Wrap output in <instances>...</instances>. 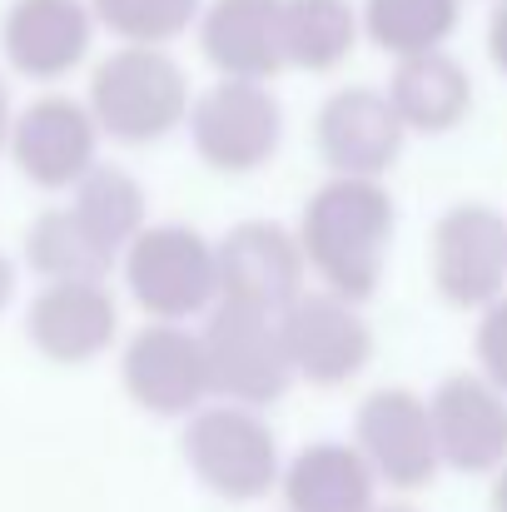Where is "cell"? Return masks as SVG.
I'll list each match as a JSON object with an SVG mask.
<instances>
[{
    "mask_svg": "<svg viewBox=\"0 0 507 512\" xmlns=\"http://www.w3.org/2000/svg\"><path fill=\"white\" fill-rule=\"evenodd\" d=\"M299 249L319 289H329L348 304H368L383 284L393 234H398V204L383 179H343L329 174L299 209Z\"/></svg>",
    "mask_w": 507,
    "mask_h": 512,
    "instance_id": "1",
    "label": "cell"
},
{
    "mask_svg": "<svg viewBox=\"0 0 507 512\" xmlns=\"http://www.w3.org/2000/svg\"><path fill=\"white\" fill-rule=\"evenodd\" d=\"M85 105H90L105 140L145 150V145L169 140L174 130H184L194 90H189L184 65L169 50H160V45H115L90 70Z\"/></svg>",
    "mask_w": 507,
    "mask_h": 512,
    "instance_id": "2",
    "label": "cell"
},
{
    "mask_svg": "<svg viewBox=\"0 0 507 512\" xmlns=\"http://www.w3.org/2000/svg\"><path fill=\"white\" fill-rule=\"evenodd\" d=\"M179 453L194 483L209 498L234 503V508L264 503L269 493H279V478H284L279 433L269 428L264 413L239 408V403H204L194 418H184Z\"/></svg>",
    "mask_w": 507,
    "mask_h": 512,
    "instance_id": "3",
    "label": "cell"
},
{
    "mask_svg": "<svg viewBox=\"0 0 507 512\" xmlns=\"http://www.w3.org/2000/svg\"><path fill=\"white\" fill-rule=\"evenodd\" d=\"M120 279L150 324H194L219 309V249L184 219L150 224L125 249Z\"/></svg>",
    "mask_w": 507,
    "mask_h": 512,
    "instance_id": "4",
    "label": "cell"
},
{
    "mask_svg": "<svg viewBox=\"0 0 507 512\" xmlns=\"http://www.w3.org/2000/svg\"><path fill=\"white\" fill-rule=\"evenodd\" d=\"M184 130L204 170L244 179L284 150V100L259 80H214L194 95Z\"/></svg>",
    "mask_w": 507,
    "mask_h": 512,
    "instance_id": "5",
    "label": "cell"
},
{
    "mask_svg": "<svg viewBox=\"0 0 507 512\" xmlns=\"http://www.w3.org/2000/svg\"><path fill=\"white\" fill-rule=\"evenodd\" d=\"M204 358H209V383L214 403H239V408H274L299 378L289 363V343L279 314H259L244 304H219L204 324Z\"/></svg>",
    "mask_w": 507,
    "mask_h": 512,
    "instance_id": "6",
    "label": "cell"
},
{
    "mask_svg": "<svg viewBox=\"0 0 507 512\" xmlns=\"http://www.w3.org/2000/svg\"><path fill=\"white\" fill-rule=\"evenodd\" d=\"M428 284L448 309L483 314L507 294V214L463 199L448 204L428 234Z\"/></svg>",
    "mask_w": 507,
    "mask_h": 512,
    "instance_id": "7",
    "label": "cell"
},
{
    "mask_svg": "<svg viewBox=\"0 0 507 512\" xmlns=\"http://www.w3.org/2000/svg\"><path fill=\"white\" fill-rule=\"evenodd\" d=\"M348 443L363 453L378 488H393V493H423L443 473L428 398L408 383H383L363 393V403L353 408Z\"/></svg>",
    "mask_w": 507,
    "mask_h": 512,
    "instance_id": "8",
    "label": "cell"
},
{
    "mask_svg": "<svg viewBox=\"0 0 507 512\" xmlns=\"http://www.w3.org/2000/svg\"><path fill=\"white\" fill-rule=\"evenodd\" d=\"M120 388L150 418H194L204 403H214L199 329L145 319L120 348Z\"/></svg>",
    "mask_w": 507,
    "mask_h": 512,
    "instance_id": "9",
    "label": "cell"
},
{
    "mask_svg": "<svg viewBox=\"0 0 507 512\" xmlns=\"http://www.w3.org/2000/svg\"><path fill=\"white\" fill-rule=\"evenodd\" d=\"M100 140L105 135H100L90 105L50 90V95H35L25 110H15L5 150H10V165L20 170L25 184L60 194V189H75L100 165Z\"/></svg>",
    "mask_w": 507,
    "mask_h": 512,
    "instance_id": "10",
    "label": "cell"
},
{
    "mask_svg": "<svg viewBox=\"0 0 507 512\" xmlns=\"http://www.w3.org/2000/svg\"><path fill=\"white\" fill-rule=\"evenodd\" d=\"M214 249H219V304L284 314L309 289L299 234L279 219H239L214 239Z\"/></svg>",
    "mask_w": 507,
    "mask_h": 512,
    "instance_id": "11",
    "label": "cell"
},
{
    "mask_svg": "<svg viewBox=\"0 0 507 512\" xmlns=\"http://www.w3.org/2000/svg\"><path fill=\"white\" fill-rule=\"evenodd\" d=\"M279 324L294 378L309 388H343L373 363V324L363 319V304H348L329 289H304Z\"/></svg>",
    "mask_w": 507,
    "mask_h": 512,
    "instance_id": "12",
    "label": "cell"
},
{
    "mask_svg": "<svg viewBox=\"0 0 507 512\" xmlns=\"http://www.w3.org/2000/svg\"><path fill=\"white\" fill-rule=\"evenodd\" d=\"M408 145V130L383 90L373 85H338L324 95L314 115V150L343 179H388Z\"/></svg>",
    "mask_w": 507,
    "mask_h": 512,
    "instance_id": "13",
    "label": "cell"
},
{
    "mask_svg": "<svg viewBox=\"0 0 507 512\" xmlns=\"http://www.w3.org/2000/svg\"><path fill=\"white\" fill-rule=\"evenodd\" d=\"M438 458L453 473L493 478L507 468V393H498L478 368H458L438 378L428 393Z\"/></svg>",
    "mask_w": 507,
    "mask_h": 512,
    "instance_id": "14",
    "label": "cell"
},
{
    "mask_svg": "<svg viewBox=\"0 0 507 512\" xmlns=\"http://www.w3.org/2000/svg\"><path fill=\"white\" fill-rule=\"evenodd\" d=\"M25 339L45 363L85 368L105 358L120 339V304L105 279L40 284L25 309Z\"/></svg>",
    "mask_w": 507,
    "mask_h": 512,
    "instance_id": "15",
    "label": "cell"
},
{
    "mask_svg": "<svg viewBox=\"0 0 507 512\" xmlns=\"http://www.w3.org/2000/svg\"><path fill=\"white\" fill-rule=\"evenodd\" d=\"M95 30L90 0H10L0 15V55L20 80L55 85L90 60Z\"/></svg>",
    "mask_w": 507,
    "mask_h": 512,
    "instance_id": "16",
    "label": "cell"
},
{
    "mask_svg": "<svg viewBox=\"0 0 507 512\" xmlns=\"http://www.w3.org/2000/svg\"><path fill=\"white\" fill-rule=\"evenodd\" d=\"M199 55L219 80H259L284 75V0H204L194 25Z\"/></svg>",
    "mask_w": 507,
    "mask_h": 512,
    "instance_id": "17",
    "label": "cell"
},
{
    "mask_svg": "<svg viewBox=\"0 0 507 512\" xmlns=\"http://www.w3.org/2000/svg\"><path fill=\"white\" fill-rule=\"evenodd\" d=\"M388 105L398 110L408 135H453L468 115H473V75L453 50H428V55H408L393 60L388 75Z\"/></svg>",
    "mask_w": 507,
    "mask_h": 512,
    "instance_id": "18",
    "label": "cell"
},
{
    "mask_svg": "<svg viewBox=\"0 0 507 512\" xmlns=\"http://www.w3.org/2000/svg\"><path fill=\"white\" fill-rule=\"evenodd\" d=\"M279 498H284V512H373L378 478L353 443L314 438L294 458H284Z\"/></svg>",
    "mask_w": 507,
    "mask_h": 512,
    "instance_id": "19",
    "label": "cell"
},
{
    "mask_svg": "<svg viewBox=\"0 0 507 512\" xmlns=\"http://www.w3.org/2000/svg\"><path fill=\"white\" fill-rule=\"evenodd\" d=\"M70 214L115 269L125 249L150 229V194L125 165H95L70 189Z\"/></svg>",
    "mask_w": 507,
    "mask_h": 512,
    "instance_id": "20",
    "label": "cell"
},
{
    "mask_svg": "<svg viewBox=\"0 0 507 512\" xmlns=\"http://www.w3.org/2000/svg\"><path fill=\"white\" fill-rule=\"evenodd\" d=\"M358 0H284V65L304 75H334L358 50Z\"/></svg>",
    "mask_w": 507,
    "mask_h": 512,
    "instance_id": "21",
    "label": "cell"
},
{
    "mask_svg": "<svg viewBox=\"0 0 507 512\" xmlns=\"http://www.w3.org/2000/svg\"><path fill=\"white\" fill-rule=\"evenodd\" d=\"M363 40L393 60L448 50L463 25V0H358Z\"/></svg>",
    "mask_w": 507,
    "mask_h": 512,
    "instance_id": "22",
    "label": "cell"
},
{
    "mask_svg": "<svg viewBox=\"0 0 507 512\" xmlns=\"http://www.w3.org/2000/svg\"><path fill=\"white\" fill-rule=\"evenodd\" d=\"M25 264L40 284H65V279H105L110 259L85 239V229L75 224L70 204H50L30 219L25 229Z\"/></svg>",
    "mask_w": 507,
    "mask_h": 512,
    "instance_id": "23",
    "label": "cell"
},
{
    "mask_svg": "<svg viewBox=\"0 0 507 512\" xmlns=\"http://www.w3.org/2000/svg\"><path fill=\"white\" fill-rule=\"evenodd\" d=\"M95 25L110 30L120 45H160L169 50L179 35L199 25L204 0H90Z\"/></svg>",
    "mask_w": 507,
    "mask_h": 512,
    "instance_id": "24",
    "label": "cell"
},
{
    "mask_svg": "<svg viewBox=\"0 0 507 512\" xmlns=\"http://www.w3.org/2000/svg\"><path fill=\"white\" fill-rule=\"evenodd\" d=\"M473 363L498 393H507V294L493 299L473 324Z\"/></svg>",
    "mask_w": 507,
    "mask_h": 512,
    "instance_id": "25",
    "label": "cell"
},
{
    "mask_svg": "<svg viewBox=\"0 0 507 512\" xmlns=\"http://www.w3.org/2000/svg\"><path fill=\"white\" fill-rule=\"evenodd\" d=\"M488 60L498 75H507V0H493L488 10Z\"/></svg>",
    "mask_w": 507,
    "mask_h": 512,
    "instance_id": "26",
    "label": "cell"
},
{
    "mask_svg": "<svg viewBox=\"0 0 507 512\" xmlns=\"http://www.w3.org/2000/svg\"><path fill=\"white\" fill-rule=\"evenodd\" d=\"M15 284H20V274H15V259L0 249V314L10 309V299H15Z\"/></svg>",
    "mask_w": 507,
    "mask_h": 512,
    "instance_id": "27",
    "label": "cell"
},
{
    "mask_svg": "<svg viewBox=\"0 0 507 512\" xmlns=\"http://www.w3.org/2000/svg\"><path fill=\"white\" fill-rule=\"evenodd\" d=\"M10 125H15V110H10V85L0 75V150L10 145Z\"/></svg>",
    "mask_w": 507,
    "mask_h": 512,
    "instance_id": "28",
    "label": "cell"
},
{
    "mask_svg": "<svg viewBox=\"0 0 507 512\" xmlns=\"http://www.w3.org/2000/svg\"><path fill=\"white\" fill-rule=\"evenodd\" d=\"M488 508L493 512H507V468L493 473V488H488Z\"/></svg>",
    "mask_w": 507,
    "mask_h": 512,
    "instance_id": "29",
    "label": "cell"
},
{
    "mask_svg": "<svg viewBox=\"0 0 507 512\" xmlns=\"http://www.w3.org/2000/svg\"><path fill=\"white\" fill-rule=\"evenodd\" d=\"M373 512H418V508H408V503H378Z\"/></svg>",
    "mask_w": 507,
    "mask_h": 512,
    "instance_id": "30",
    "label": "cell"
}]
</instances>
